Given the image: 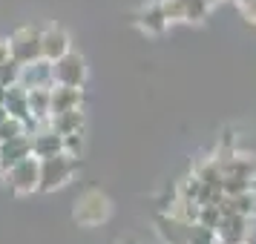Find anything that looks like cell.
<instances>
[{
  "mask_svg": "<svg viewBox=\"0 0 256 244\" xmlns=\"http://www.w3.org/2000/svg\"><path fill=\"white\" fill-rule=\"evenodd\" d=\"M222 216H230V213H239V216H256V193L248 190V193H239V196H222L219 201Z\"/></svg>",
  "mask_w": 256,
  "mask_h": 244,
  "instance_id": "obj_13",
  "label": "cell"
},
{
  "mask_svg": "<svg viewBox=\"0 0 256 244\" xmlns=\"http://www.w3.org/2000/svg\"><path fill=\"white\" fill-rule=\"evenodd\" d=\"M0 106H6V86H0Z\"/></svg>",
  "mask_w": 256,
  "mask_h": 244,
  "instance_id": "obj_30",
  "label": "cell"
},
{
  "mask_svg": "<svg viewBox=\"0 0 256 244\" xmlns=\"http://www.w3.org/2000/svg\"><path fill=\"white\" fill-rule=\"evenodd\" d=\"M20 83L26 89H35V86H52V63L49 60H35L20 69Z\"/></svg>",
  "mask_w": 256,
  "mask_h": 244,
  "instance_id": "obj_14",
  "label": "cell"
},
{
  "mask_svg": "<svg viewBox=\"0 0 256 244\" xmlns=\"http://www.w3.org/2000/svg\"><path fill=\"white\" fill-rule=\"evenodd\" d=\"M75 106H84V86H60V83H55L52 86V115L75 109Z\"/></svg>",
  "mask_w": 256,
  "mask_h": 244,
  "instance_id": "obj_11",
  "label": "cell"
},
{
  "mask_svg": "<svg viewBox=\"0 0 256 244\" xmlns=\"http://www.w3.org/2000/svg\"><path fill=\"white\" fill-rule=\"evenodd\" d=\"M24 121L20 118H6L3 124H0V141H9V138H18V135H24Z\"/></svg>",
  "mask_w": 256,
  "mask_h": 244,
  "instance_id": "obj_26",
  "label": "cell"
},
{
  "mask_svg": "<svg viewBox=\"0 0 256 244\" xmlns=\"http://www.w3.org/2000/svg\"><path fill=\"white\" fill-rule=\"evenodd\" d=\"M219 221H222L219 204H202V210H198V224H204V227H213V230H216Z\"/></svg>",
  "mask_w": 256,
  "mask_h": 244,
  "instance_id": "obj_25",
  "label": "cell"
},
{
  "mask_svg": "<svg viewBox=\"0 0 256 244\" xmlns=\"http://www.w3.org/2000/svg\"><path fill=\"white\" fill-rule=\"evenodd\" d=\"M0 147H3V141H0Z\"/></svg>",
  "mask_w": 256,
  "mask_h": 244,
  "instance_id": "obj_33",
  "label": "cell"
},
{
  "mask_svg": "<svg viewBox=\"0 0 256 244\" xmlns=\"http://www.w3.org/2000/svg\"><path fill=\"white\" fill-rule=\"evenodd\" d=\"M75 221L84 224V227H95V224H101V221L110 219V201H106L104 193H98V190H86L81 198H78V204H75Z\"/></svg>",
  "mask_w": 256,
  "mask_h": 244,
  "instance_id": "obj_4",
  "label": "cell"
},
{
  "mask_svg": "<svg viewBox=\"0 0 256 244\" xmlns=\"http://www.w3.org/2000/svg\"><path fill=\"white\" fill-rule=\"evenodd\" d=\"M20 63L14 58H6V60H0V86H14V83H20Z\"/></svg>",
  "mask_w": 256,
  "mask_h": 244,
  "instance_id": "obj_19",
  "label": "cell"
},
{
  "mask_svg": "<svg viewBox=\"0 0 256 244\" xmlns=\"http://www.w3.org/2000/svg\"><path fill=\"white\" fill-rule=\"evenodd\" d=\"M84 106H75V109H66V112H55L49 115V127L60 132V135H70V132H84Z\"/></svg>",
  "mask_w": 256,
  "mask_h": 244,
  "instance_id": "obj_12",
  "label": "cell"
},
{
  "mask_svg": "<svg viewBox=\"0 0 256 244\" xmlns=\"http://www.w3.org/2000/svg\"><path fill=\"white\" fill-rule=\"evenodd\" d=\"M26 155H32V135H18V138H9L3 141V147H0V164H3V173L14 167L18 161H24Z\"/></svg>",
  "mask_w": 256,
  "mask_h": 244,
  "instance_id": "obj_8",
  "label": "cell"
},
{
  "mask_svg": "<svg viewBox=\"0 0 256 244\" xmlns=\"http://www.w3.org/2000/svg\"><path fill=\"white\" fill-rule=\"evenodd\" d=\"M58 152H64V135L60 132L46 127L32 135V155L35 158H49V155H58Z\"/></svg>",
  "mask_w": 256,
  "mask_h": 244,
  "instance_id": "obj_9",
  "label": "cell"
},
{
  "mask_svg": "<svg viewBox=\"0 0 256 244\" xmlns=\"http://www.w3.org/2000/svg\"><path fill=\"white\" fill-rule=\"evenodd\" d=\"M222 167V175H239V178H256V161L239 152H224L222 158H216Z\"/></svg>",
  "mask_w": 256,
  "mask_h": 244,
  "instance_id": "obj_10",
  "label": "cell"
},
{
  "mask_svg": "<svg viewBox=\"0 0 256 244\" xmlns=\"http://www.w3.org/2000/svg\"><path fill=\"white\" fill-rule=\"evenodd\" d=\"M0 175H3V164H0Z\"/></svg>",
  "mask_w": 256,
  "mask_h": 244,
  "instance_id": "obj_32",
  "label": "cell"
},
{
  "mask_svg": "<svg viewBox=\"0 0 256 244\" xmlns=\"http://www.w3.org/2000/svg\"><path fill=\"white\" fill-rule=\"evenodd\" d=\"M138 26L147 32V35H164V29H167L170 23H167V17H164L162 3H158V0L138 14Z\"/></svg>",
  "mask_w": 256,
  "mask_h": 244,
  "instance_id": "obj_16",
  "label": "cell"
},
{
  "mask_svg": "<svg viewBox=\"0 0 256 244\" xmlns=\"http://www.w3.org/2000/svg\"><path fill=\"white\" fill-rule=\"evenodd\" d=\"M158 3H162V12L167 17V23L184 20V0H158Z\"/></svg>",
  "mask_w": 256,
  "mask_h": 244,
  "instance_id": "obj_23",
  "label": "cell"
},
{
  "mask_svg": "<svg viewBox=\"0 0 256 244\" xmlns=\"http://www.w3.org/2000/svg\"><path fill=\"white\" fill-rule=\"evenodd\" d=\"M9 58V40H0V60Z\"/></svg>",
  "mask_w": 256,
  "mask_h": 244,
  "instance_id": "obj_28",
  "label": "cell"
},
{
  "mask_svg": "<svg viewBox=\"0 0 256 244\" xmlns=\"http://www.w3.org/2000/svg\"><path fill=\"white\" fill-rule=\"evenodd\" d=\"M40 37H44V29H35V26L18 29V32L9 37V58H14L20 66H29V63L40 60L44 58Z\"/></svg>",
  "mask_w": 256,
  "mask_h": 244,
  "instance_id": "obj_2",
  "label": "cell"
},
{
  "mask_svg": "<svg viewBox=\"0 0 256 244\" xmlns=\"http://www.w3.org/2000/svg\"><path fill=\"white\" fill-rule=\"evenodd\" d=\"M242 12H244V17H248V20H250V23L256 26V0L244 3V6H242Z\"/></svg>",
  "mask_w": 256,
  "mask_h": 244,
  "instance_id": "obj_27",
  "label": "cell"
},
{
  "mask_svg": "<svg viewBox=\"0 0 256 244\" xmlns=\"http://www.w3.org/2000/svg\"><path fill=\"white\" fill-rule=\"evenodd\" d=\"M178 190V198H190V201H198V196H202V181L196 178V173L187 175L182 184L176 187Z\"/></svg>",
  "mask_w": 256,
  "mask_h": 244,
  "instance_id": "obj_22",
  "label": "cell"
},
{
  "mask_svg": "<svg viewBox=\"0 0 256 244\" xmlns=\"http://www.w3.org/2000/svg\"><path fill=\"white\" fill-rule=\"evenodd\" d=\"M86 81V60L78 55V52H66L64 58H58L52 63V86L60 83V86H84Z\"/></svg>",
  "mask_w": 256,
  "mask_h": 244,
  "instance_id": "obj_5",
  "label": "cell"
},
{
  "mask_svg": "<svg viewBox=\"0 0 256 244\" xmlns=\"http://www.w3.org/2000/svg\"><path fill=\"white\" fill-rule=\"evenodd\" d=\"M40 46H44V60H49V63H55V60L64 58V55L72 49L70 46V35H66L64 29H58V26H49V29H44Z\"/></svg>",
  "mask_w": 256,
  "mask_h": 244,
  "instance_id": "obj_7",
  "label": "cell"
},
{
  "mask_svg": "<svg viewBox=\"0 0 256 244\" xmlns=\"http://www.w3.org/2000/svg\"><path fill=\"white\" fill-rule=\"evenodd\" d=\"M6 118H9V109H6V106H0V124H3Z\"/></svg>",
  "mask_w": 256,
  "mask_h": 244,
  "instance_id": "obj_29",
  "label": "cell"
},
{
  "mask_svg": "<svg viewBox=\"0 0 256 244\" xmlns=\"http://www.w3.org/2000/svg\"><path fill=\"white\" fill-rule=\"evenodd\" d=\"M210 14V3L208 0H184V20L187 23H198Z\"/></svg>",
  "mask_w": 256,
  "mask_h": 244,
  "instance_id": "obj_21",
  "label": "cell"
},
{
  "mask_svg": "<svg viewBox=\"0 0 256 244\" xmlns=\"http://www.w3.org/2000/svg\"><path fill=\"white\" fill-rule=\"evenodd\" d=\"M184 244H216V230L204 224H187L184 230Z\"/></svg>",
  "mask_w": 256,
  "mask_h": 244,
  "instance_id": "obj_18",
  "label": "cell"
},
{
  "mask_svg": "<svg viewBox=\"0 0 256 244\" xmlns=\"http://www.w3.org/2000/svg\"><path fill=\"white\" fill-rule=\"evenodd\" d=\"M3 175L9 178V187H12L14 196H29V193H38V181H40V158L26 155L24 161H18L14 167H9Z\"/></svg>",
  "mask_w": 256,
  "mask_h": 244,
  "instance_id": "obj_3",
  "label": "cell"
},
{
  "mask_svg": "<svg viewBox=\"0 0 256 244\" xmlns=\"http://www.w3.org/2000/svg\"><path fill=\"white\" fill-rule=\"evenodd\" d=\"M208 3H210V6H213V3H219V0H208Z\"/></svg>",
  "mask_w": 256,
  "mask_h": 244,
  "instance_id": "obj_31",
  "label": "cell"
},
{
  "mask_svg": "<svg viewBox=\"0 0 256 244\" xmlns=\"http://www.w3.org/2000/svg\"><path fill=\"white\" fill-rule=\"evenodd\" d=\"M254 190V178H239V175H224L222 178V193L224 196H239V193H248Z\"/></svg>",
  "mask_w": 256,
  "mask_h": 244,
  "instance_id": "obj_20",
  "label": "cell"
},
{
  "mask_svg": "<svg viewBox=\"0 0 256 244\" xmlns=\"http://www.w3.org/2000/svg\"><path fill=\"white\" fill-rule=\"evenodd\" d=\"M29 112L40 121H49V115H52V86L29 89Z\"/></svg>",
  "mask_w": 256,
  "mask_h": 244,
  "instance_id": "obj_17",
  "label": "cell"
},
{
  "mask_svg": "<svg viewBox=\"0 0 256 244\" xmlns=\"http://www.w3.org/2000/svg\"><path fill=\"white\" fill-rule=\"evenodd\" d=\"M64 152L70 158H81L84 155V132H70L64 135Z\"/></svg>",
  "mask_w": 256,
  "mask_h": 244,
  "instance_id": "obj_24",
  "label": "cell"
},
{
  "mask_svg": "<svg viewBox=\"0 0 256 244\" xmlns=\"http://www.w3.org/2000/svg\"><path fill=\"white\" fill-rule=\"evenodd\" d=\"M248 216H239V213H230V216H222V221L216 224V242L219 244H244L248 242Z\"/></svg>",
  "mask_w": 256,
  "mask_h": 244,
  "instance_id": "obj_6",
  "label": "cell"
},
{
  "mask_svg": "<svg viewBox=\"0 0 256 244\" xmlns=\"http://www.w3.org/2000/svg\"><path fill=\"white\" fill-rule=\"evenodd\" d=\"M81 167V158H70L66 152L40 158V181H38V193H55L60 187H66L75 178Z\"/></svg>",
  "mask_w": 256,
  "mask_h": 244,
  "instance_id": "obj_1",
  "label": "cell"
},
{
  "mask_svg": "<svg viewBox=\"0 0 256 244\" xmlns=\"http://www.w3.org/2000/svg\"><path fill=\"white\" fill-rule=\"evenodd\" d=\"M6 109H9L12 118H20V121H26V118L32 115L29 112V89H26L24 83H14V86L6 89Z\"/></svg>",
  "mask_w": 256,
  "mask_h": 244,
  "instance_id": "obj_15",
  "label": "cell"
}]
</instances>
